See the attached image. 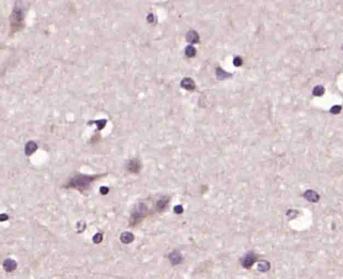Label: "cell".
<instances>
[{"label": "cell", "instance_id": "15", "mask_svg": "<svg viewBox=\"0 0 343 279\" xmlns=\"http://www.w3.org/2000/svg\"><path fill=\"white\" fill-rule=\"evenodd\" d=\"M269 262L266 261H263L261 263L259 264L258 265V269L261 272H266L269 269Z\"/></svg>", "mask_w": 343, "mask_h": 279}, {"label": "cell", "instance_id": "19", "mask_svg": "<svg viewBox=\"0 0 343 279\" xmlns=\"http://www.w3.org/2000/svg\"><path fill=\"white\" fill-rule=\"evenodd\" d=\"M242 63H243V60H242L241 58L239 57V56L234 57V59H233V64H234V66H236V67L241 66Z\"/></svg>", "mask_w": 343, "mask_h": 279}, {"label": "cell", "instance_id": "17", "mask_svg": "<svg viewBox=\"0 0 343 279\" xmlns=\"http://www.w3.org/2000/svg\"><path fill=\"white\" fill-rule=\"evenodd\" d=\"M103 240V235L100 233L96 234L93 238V241L95 244H99Z\"/></svg>", "mask_w": 343, "mask_h": 279}, {"label": "cell", "instance_id": "9", "mask_svg": "<svg viewBox=\"0 0 343 279\" xmlns=\"http://www.w3.org/2000/svg\"><path fill=\"white\" fill-rule=\"evenodd\" d=\"M170 260L172 264L176 265V264L181 263L182 261V256L179 252L174 251L170 254Z\"/></svg>", "mask_w": 343, "mask_h": 279}, {"label": "cell", "instance_id": "13", "mask_svg": "<svg viewBox=\"0 0 343 279\" xmlns=\"http://www.w3.org/2000/svg\"><path fill=\"white\" fill-rule=\"evenodd\" d=\"M168 202V199L167 198H163V199H160V200L158 201V203H157L158 209L160 210V211H162V210H164L166 208V207L167 206Z\"/></svg>", "mask_w": 343, "mask_h": 279}, {"label": "cell", "instance_id": "21", "mask_svg": "<svg viewBox=\"0 0 343 279\" xmlns=\"http://www.w3.org/2000/svg\"><path fill=\"white\" fill-rule=\"evenodd\" d=\"M109 189L107 187H101L100 188V193L104 195H107L108 193H109Z\"/></svg>", "mask_w": 343, "mask_h": 279}, {"label": "cell", "instance_id": "16", "mask_svg": "<svg viewBox=\"0 0 343 279\" xmlns=\"http://www.w3.org/2000/svg\"><path fill=\"white\" fill-rule=\"evenodd\" d=\"M216 75H217V77L220 79L227 78L229 76V73H227V72L223 71L221 68H218L217 69H216Z\"/></svg>", "mask_w": 343, "mask_h": 279}, {"label": "cell", "instance_id": "20", "mask_svg": "<svg viewBox=\"0 0 343 279\" xmlns=\"http://www.w3.org/2000/svg\"><path fill=\"white\" fill-rule=\"evenodd\" d=\"M174 211L176 212V213H177V214H180V213H182L183 212L184 209L182 205H176L174 209Z\"/></svg>", "mask_w": 343, "mask_h": 279}, {"label": "cell", "instance_id": "14", "mask_svg": "<svg viewBox=\"0 0 343 279\" xmlns=\"http://www.w3.org/2000/svg\"><path fill=\"white\" fill-rule=\"evenodd\" d=\"M312 93H313L314 95H316V96H320V95H322V94L324 93V88L322 86L318 85V86L315 87L314 88Z\"/></svg>", "mask_w": 343, "mask_h": 279}, {"label": "cell", "instance_id": "18", "mask_svg": "<svg viewBox=\"0 0 343 279\" xmlns=\"http://www.w3.org/2000/svg\"><path fill=\"white\" fill-rule=\"evenodd\" d=\"M341 106H334L333 107H332V108L330 109V112L332 114H337L338 113H340V111H341Z\"/></svg>", "mask_w": 343, "mask_h": 279}, {"label": "cell", "instance_id": "11", "mask_svg": "<svg viewBox=\"0 0 343 279\" xmlns=\"http://www.w3.org/2000/svg\"><path fill=\"white\" fill-rule=\"evenodd\" d=\"M187 41L191 43H197L199 41V36L194 30H190L186 34Z\"/></svg>", "mask_w": 343, "mask_h": 279}, {"label": "cell", "instance_id": "3", "mask_svg": "<svg viewBox=\"0 0 343 279\" xmlns=\"http://www.w3.org/2000/svg\"><path fill=\"white\" fill-rule=\"evenodd\" d=\"M147 213V208L145 205L143 204H139L138 207L135 209V210L132 213L131 215V219L133 220V222H136L137 220L139 219H142V217L146 215Z\"/></svg>", "mask_w": 343, "mask_h": 279}, {"label": "cell", "instance_id": "8", "mask_svg": "<svg viewBox=\"0 0 343 279\" xmlns=\"http://www.w3.org/2000/svg\"><path fill=\"white\" fill-rule=\"evenodd\" d=\"M181 85L183 88L188 90H192L195 88V83L194 81L189 77L184 78L181 81Z\"/></svg>", "mask_w": 343, "mask_h": 279}, {"label": "cell", "instance_id": "1", "mask_svg": "<svg viewBox=\"0 0 343 279\" xmlns=\"http://www.w3.org/2000/svg\"><path fill=\"white\" fill-rule=\"evenodd\" d=\"M97 178V176L96 175H76L70 180L69 183H68V187L74 188V189H77L79 191H83L87 189L91 183L93 182Z\"/></svg>", "mask_w": 343, "mask_h": 279}, {"label": "cell", "instance_id": "7", "mask_svg": "<svg viewBox=\"0 0 343 279\" xmlns=\"http://www.w3.org/2000/svg\"><path fill=\"white\" fill-rule=\"evenodd\" d=\"M304 196L307 200L313 203H316L319 200V195H318L315 191H314L312 190H308L306 191Z\"/></svg>", "mask_w": 343, "mask_h": 279}, {"label": "cell", "instance_id": "4", "mask_svg": "<svg viewBox=\"0 0 343 279\" xmlns=\"http://www.w3.org/2000/svg\"><path fill=\"white\" fill-rule=\"evenodd\" d=\"M3 266L6 272H8V273H11V272L13 271L16 269L17 263L14 260L8 258L3 262Z\"/></svg>", "mask_w": 343, "mask_h": 279}, {"label": "cell", "instance_id": "10", "mask_svg": "<svg viewBox=\"0 0 343 279\" xmlns=\"http://www.w3.org/2000/svg\"><path fill=\"white\" fill-rule=\"evenodd\" d=\"M38 146L33 141H30L27 144L26 147H25V153L28 156H30L34 153H35L36 150H37Z\"/></svg>", "mask_w": 343, "mask_h": 279}, {"label": "cell", "instance_id": "5", "mask_svg": "<svg viewBox=\"0 0 343 279\" xmlns=\"http://www.w3.org/2000/svg\"><path fill=\"white\" fill-rule=\"evenodd\" d=\"M140 169H141L140 163L138 160H136V159L130 161L129 164L128 165V171L133 173L138 172L140 171Z\"/></svg>", "mask_w": 343, "mask_h": 279}, {"label": "cell", "instance_id": "6", "mask_svg": "<svg viewBox=\"0 0 343 279\" xmlns=\"http://www.w3.org/2000/svg\"><path fill=\"white\" fill-rule=\"evenodd\" d=\"M120 240L122 243L125 244H129L134 240V235H133L132 233L129 232V231H125V232L121 234Z\"/></svg>", "mask_w": 343, "mask_h": 279}, {"label": "cell", "instance_id": "2", "mask_svg": "<svg viewBox=\"0 0 343 279\" xmlns=\"http://www.w3.org/2000/svg\"><path fill=\"white\" fill-rule=\"evenodd\" d=\"M256 260H257V257H256L255 254L250 252L247 254L241 260L242 266L245 269H250L253 265Z\"/></svg>", "mask_w": 343, "mask_h": 279}, {"label": "cell", "instance_id": "12", "mask_svg": "<svg viewBox=\"0 0 343 279\" xmlns=\"http://www.w3.org/2000/svg\"><path fill=\"white\" fill-rule=\"evenodd\" d=\"M196 50L192 45H188L185 48V54L187 56L192 57L196 54Z\"/></svg>", "mask_w": 343, "mask_h": 279}, {"label": "cell", "instance_id": "22", "mask_svg": "<svg viewBox=\"0 0 343 279\" xmlns=\"http://www.w3.org/2000/svg\"><path fill=\"white\" fill-rule=\"evenodd\" d=\"M8 219V216L6 214H2L1 215V221L3 222V221H5L7 220Z\"/></svg>", "mask_w": 343, "mask_h": 279}]
</instances>
